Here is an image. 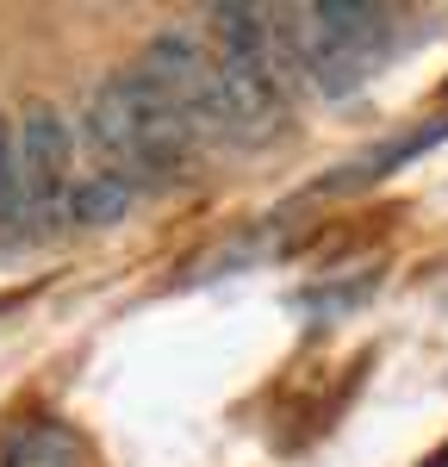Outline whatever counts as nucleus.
Here are the masks:
<instances>
[{
    "label": "nucleus",
    "instance_id": "nucleus-3",
    "mask_svg": "<svg viewBox=\"0 0 448 467\" xmlns=\"http://www.w3.org/2000/svg\"><path fill=\"white\" fill-rule=\"evenodd\" d=\"M287 37H293L299 75L324 100H349L392 57L399 19H392V6H373V0H311L305 13L287 19Z\"/></svg>",
    "mask_w": 448,
    "mask_h": 467
},
{
    "label": "nucleus",
    "instance_id": "nucleus-7",
    "mask_svg": "<svg viewBox=\"0 0 448 467\" xmlns=\"http://www.w3.org/2000/svg\"><path fill=\"white\" fill-rule=\"evenodd\" d=\"M0 467H81V436L56 418H32L25 431L6 436Z\"/></svg>",
    "mask_w": 448,
    "mask_h": 467
},
{
    "label": "nucleus",
    "instance_id": "nucleus-8",
    "mask_svg": "<svg viewBox=\"0 0 448 467\" xmlns=\"http://www.w3.org/2000/svg\"><path fill=\"white\" fill-rule=\"evenodd\" d=\"M131 187L118 175H107V169H81L75 175V193H69V224L75 231H107V224H118V218L131 213Z\"/></svg>",
    "mask_w": 448,
    "mask_h": 467
},
{
    "label": "nucleus",
    "instance_id": "nucleus-6",
    "mask_svg": "<svg viewBox=\"0 0 448 467\" xmlns=\"http://www.w3.org/2000/svg\"><path fill=\"white\" fill-rule=\"evenodd\" d=\"M448 138V119H430V125H417V131H405V138H392V144H380V150H368L361 162H342L324 187H368V181H380V175H392V169H405V162H417L423 150H436Z\"/></svg>",
    "mask_w": 448,
    "mask_h": 467
},
{
    "label": "nucleus",
    "instance_id": "nucleus-9",
    "mask_svg": "<svg viewBox=\"0 0 448 467\" xmlns=\"http://www.w3.org/2000/svg\"><path fill=\"white\" fill-rule=\"evenodd\" d=\"M25 244V193H19V125L0 112V250Z\"/></svg>",
    "mask_w": 448,
    "mask_h": 467
},
{
    "label": "nucleus",
    "instance_id": "nucleus-1",
    "mask_svg": "<svg viewBox=\"0 0 448 467\" xmlns=\"http://www.w3.org/2000/svg\"><path fill=\"white\" fill-rule=\"evenodd\" d=\"M81 138L94 150V169L118 175L131 193L175 187L193 162V150H199V131L175 112V100L144 69H112L94 88Z\"/></svg>",
    "mask_w": 448,
    "mask_h": 467
},
{
    "label": "nucleus",
    "instance_id": "nucleus-2",
    "mask_svg": "<svg viewBox=\"0 0 448 467\" xmlns=\"http://www.w3.org/2000/svg\"><path fill=\"white\" fill-rule=\"evenodd\" d=\"M206 57L219 75V107L230 144H268L287 125V19L268 6H212L206 13Z\"/></svg>",
    "mask_w": 448,
    "mask_h": 467
},
{
    "label": "nucleus",
    "instance_id": "nucleus-4",
    "mask_svg": "<svg viewBox=\"0 0 448 467\" xmlns=\"http://www.w3.org/2000/svg\"><path fill=\"white\" fill-rule=\"evenodd\" d=\"M19 193H25V244H50L69 224L75 193V131L56 107H25L19 119Z\"/></svg>",
    "mask_w": 448,
    "mask_h": 467
},
{
    "label": "nucleus",
    "instance_id": "nucleus-5",
    "mask_svg": "<svg viewBox=\"0 0 448 467\" xmlns=\"http://www.w3.org/2000/svg\"><path fill=\"white\" fill-rule=\"evenodd\" d=\"M137 69L175 100L187 125L199 131V138H224V107H219V75H212V57H206V44L187 32H162L149 37L144 63Z\"/></svg>",
    "mask_w": 448,
    "mask_h": 467
}]
</instances>
